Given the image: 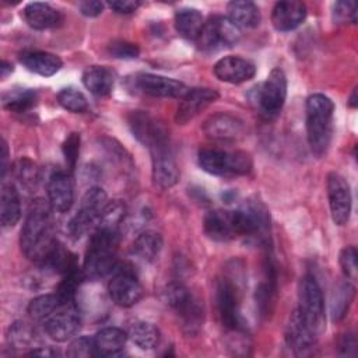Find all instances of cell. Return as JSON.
Segmentation results:
<instances>
[{"label":"cell","mask_w":358,"mask_h":358,"mask_svg":"<svg viewBox=\"0 0 358 358\" xmlns=\"http://www.w3.org/2000/svg\"><path fill=\"white\" fill-rule=\"evenodd\" d=\"M317 336L303 320L298 309H294L285 326V341L295 355H306L312 351Z\"/></svg>","instance_id":"obj_15"},{"label":"cell","mask_w":358,"mask_h":358,"mask_svg":"<svg viewBox=\"0 0 358 358\" xmlns=\"http://www.w3.org/2000/svg\"><path fill=\"white\" fill-rule=\"evenodd\" d=\"M38 94L32 88H13L3 94L1 102L7 110L22 113L36 105Z\"/></svg>","instance_id":"obj_34"},{"label":"cell","mask_w":358,"mask_h":358,"mask_svg":"<svg viewBox=\"0 0 358 358\" xmlns=\"http://www.w3.org/2000/svg\"><path fill=\"white\" fill-rule=\"evenodd\" d=\"M25 22L34 28V29H49L56 27L60 21V13L55 10L52 6L48 3H41V1H34L25 6L22 11Z\"/></svg>","instance_id":"obj_24"},{"label":"cell","mask_w":358,"mask_h":358,"mask_svg":"<svg viewBox=\"0 0 358 358\" xmlns=\"http://www.w3.org/2000/svg\"><path fill=\"white\" fill-rule=\"evenodd\" d=\"M228 20L239 29H250L260 24V10L253 1H231L227 6Z\"/></svg>","instance_id":"obj_26"},{"label":"cell","mask_w":358,"mask_h":358,"mask_svg":"<svg viewBox=\"0 0 358 358\" xmlns=\"http://www.w3.org/2000/svg\"><path fill=\"white\" fill-rule=\"evenodd\" d=\"M298 310L308 326L319 336L324 330V301L316 278L306 274L299 281Z\"/></svg>","instance_id":"obj_4"},{"label":"cell","mask_w":358,"mask_h":358,"mask_svg":"<svg viewBox=\"0 0 358 358\" xmlns=\"http://www.w3.org/2000/svg\"><path fill=\"white\" fill-rule=\"evenodd\" d=\"M20 62L25 66L27 70L43 77L56 74L63 66V62L57 55L42 50L24 52L20 56Z\"/></svg>","instance_id":"obj_23"},{"label":"cell","mask_w":358,"mask_h":358,"mask_svg":"<svg viewBox=\"0 0 358 358\" xmlns=\"http://www.w3.org/2000/svg\"><path fill=\"white\" fill-rule=\"evenodd\" d=\"M306 137L312 152L317 157L326 154L333 134V101L323 94H312L305 103Z\"/></svg>","instance_id":"obj_2"},{"label":"cell","mask_w":358,"mask_h":358,"mask_svg":"<svg viewBox=\"0 0 358 358\" xmlns=\"http://www.w3.org/2000/svg\"><path fill=\"white\" fill-rule=\"evenodd\" d=\"M96 355H117L126 345L127 334L119 327H103L94 337Z\"/></svg>","instance_id":"obj_29"},{"label":"cell","mask_w":358,"mask_h":358,"mask_svg":"<svg viewBox=\"0 0 358 358\" xmlns=\"http://www.w3.org/2000/svg\"><path fill=\"white\" fill-rule=\"evenodd\" d=\"M253 102L264 116H277L287 98V77L284 71L280 67L273 69L266 81L253 90Z\"/></svg>","instance_id":"obj_6"},{"label":"cell","mask_w":358,"mask_h":358,"mask_svg":"<svg viewBox=\"0 0 358 358\" xmlns=\"http://www.w3.org/2000/svg\"><path fill=\"white\" fill-rule=\"evenodd\" d=\"M57 102L62 108L73 113H83L88 109V102L84 94L76 88H63L57 94Z\"/></svg>","instance_id":"obj_40"},{"label":"cell","mask_w":358,"mask_h":358,"mask_svg":"<svg viewBox=\"0 0 358 358\" xmlns=\"http://www.w3.org/2000/svg\"><path fill=\"white\" fill-rule=\"evenodd\" d=\"M84 87L96 96L108 95L115 84V74L106 66H90L83 73Z\"/></svg>","instance_id":"obj_25"},{"label":"cell","mask_w":358,"mask_h":358,"mask_svg":"<svg viewBox=\"0 0 358 358\" xmlns=\"http://www.w3.org/2000/svg\"><path fill=\"white\" fill-rule=\"evenodd\" d=\"M220 94L211 88H192L180 98V103L175 113V122L185 124L194 119L200 112L218 99Z\"/></svg>","instance_id":"obj_16"},{"label":"cell","mask_w":358,"mask_h":358,"mask_svg":"<svg viewBox=\"0 0 358 358\" xmlns=\"http://www.w3.org/2000/svg\"><path fill=\"white\" fill-rule=\"evenodd\" d=\"M7 343L15 350L34 348L32 345L36 343V331L29 323L17 320L7 330Z\"/></svg>","instance_id":"obj_37"},{"label":"cell","mask_w":358,"mask_h":358,"mask_svg":"<svg viewBox=\"0 0 358 358\" xmlns=\"http://www.w3.org/2000/svg\"><path fill=\"white\" fill-rule=\"evenodd\" d=\"M134 85L141 92L157 98H182L190 90L178 80L150 73L138 74L134 78Z\"/></svg>","instance_id":"obj_14"},{"label":"cell","mask_w":358,"mask_h":358,"mask_svg":"<svg viewBox=\"0 0 358 358\" xmlns=\"http://www.w3.org/2000/svg\"><path fill=\"white\" fill-rule=\"evenodd\" d=\"M239 236H248L259 242L267 241L270 232V213L259 200H248L235 210Z\"/></svg>","instance_id":"obj_7"},{"label":"cell","mask_w":358,"mask_h":358,"mask_svg":"<svg viewBox=\"0 0 358 358\" xmlns=\"http://www.w3.org/2000/svg\"><path fill=\"white\" fill-rule=\"evenodd\" d=\"M21 218V201L17 187L13 183L1 186L0 197V221L4 228L14 227Z\"/></svg>","instance_id":"obj_27"},{"label":"cell","mask_w":358,"mask_h":358,"mask_svg":"<svg viewBox=\"0 0 358 358\" xmlns=\"http://www.w3.org/2000/svg\"><path fill=\"white\" fill-rule=\"evenodd\" d=\"M14 173H15V178L18 179V182L28 190L35 189L39 182V169L28 158H21L15 162Z\"/></svg>","instance_id":"obj_41"},{"label":"cell","mask_w":358,"mask_h":358,"mask_svg":"<svg viewBox=\"0 0 358 358\" xmlns=\"http://www.w3.org/2000/svg\"><path fill=\"white\" fill-rule=\"evenodd\" d=\"M126 217V206L122 200H110L105 204L96 228L119 231V225Z\"/></svg>","instance_id":"obj_39"},{"label":"cell","mask_w":358,"mask_h":358,"mask_svg":"<svg viewBox=\"0 0 358 358\" xmlns=\"http://www.w3.org/2000/svg\"><path fill=\"white\" fill-rule=\"evenodd\" d=\"M28 355H41V357H55L59 355V352L56 350H53L52 347H36L34 348L31 352H28Z\"/></svg>","instance_id":"obj_50"},{"label":"cell","mask_w":358,"mask_h":358,"mask_svg":"<svg viewBox=\"0 0 358 358\" xmlns=\"http://www.w3.org/2000/svg\"><path fill=\"white\" fill-rule=\"evenodd\" d=\"M214 74L218 80L229 84L249 81L256 74L255 64L239 56H227L214 64Z\"/></svg>","instance_id":"obj_20"},{"label":"cell","mask_w":358,"mask_h":358,"mask_svg":"<svg viewBox=\"0 0 358 358\" xmlns=\"http://www.w3.org/2000/svg\"><path fill=\"white\" fill-rule=\"evenodd\" d=\"M62 303L57 294H45L34 298L28 303L27 310L32 320L45 322Z\"/></svg>","instance_id":"obj_38"},{"label":"cell","mask_w":358,"mask_h":358,"mask_svg":"<svg viewBox=\"0 0 358 358\" xmlns=\"http://www.w3.org/2000/svg\"><path fill=\"white\" fill-rule=\"evenodd\" d=\"M182 320L183 330L187 334H196L203 326V309L199 301L193 296V294L175 309Z\"/></svg>","instance_id":"obj_35"},{"label":"cell","mask_w":358,"mask_h":358,"mask_svg":"<svg viewBox=\"0 0 358 358\" xmlns=\"http://www.w3.org/2000/svg\"><path fill=\"white\" fill-rule=\"evenodd\" d=\"M203 131L207 137L218 141L238 140L245 134V124L241 119L218 112L211 115L203 124Z\"/></svg>","instance_id":"obj_18"},{"label":"cell","mask_w":358,"mask_h":358,"mask_svg":"<svg viewBox=\"0 0 358 358\" xmlns=\"http://www.w3.org/2000/svg\"><path fill=\"white\" fill-rule=\"evenodd\" d=\"M127 337L141 350H152L159 343V330L150 322H134L127 331Z\"/></svg>","instance_id":"obj_36"},{"label":"cell","mask_w":358,"mask_h":358,"mask_svg":"<svg viewBox=\"0 0 358 358\" xmlns=\"http://www.w3.org/2000/svg\"><path fill=\"white\" fill-rule=\"evenodd\" d=\"M215 303L222 324L234 331H243L245 322L239 310V291L236 284L228 277H222L215 284Z\"/></svg>","instance_id":"obj_9"},{"label":"cell","mask_w":358,"mask_h":358,"mask_svg":"<svg viewBox=\"0 0 358 358\" xmlns=\"http://www.w3.org/2000/svg\"><path fill=\"white\" fill-rule=\"evenodd\" d=\"M204 22L206 21L197 8H180L175 14V28L178 34L187 41H197Z\"/></svg>","instance_id":"obj_30"},{"label":"cell","mask_w":358,"mask_h":358,"mask_svg":"<svg viewBox=\"0 0 358 358\" xmlns=\"http://www.w3.org/2000/svg\"><path fill=\"white\" fill-rule=\"evenodd\" d=\"M275 274L273 270V266L268 263L267 266V277L264 278V281H262L259 284V287L256 288V306L259 309L260 316H268L273 312L274 308V301H275Z\"/></svg>","instance_id":"obj_32"},{"label":"cell","mask_w":358,"mask_h":358,"mask_svg":"<svg viewBox=\"0 0 358 358\" xmlns=\"http://www.w3.org/2000/svg\"><path fill=\"white\" fill-rule=\"evenodd\" d=\"M354 296H355V287L350 282V280L340 282L334 288L330 299V315L334 322L341 320L348 313V309L354 301Z\"/></svg>","instance_id":"obj_31"},{"label":"cell","mask_w":358,"mask_h":358,"mask_svg":"<svg viewBox=\"0 0 358 358\" xmlns=\"http://www.w3.org/2000/svg\"><path fill=\"white\" fill-rule=\"evenodd\" d=\"M350 106L351 108H355L357 106V90L352 91L351 94V98H350Z\"/></svg>","instance_id":"obj_53"},{"label":"cell","mask_w":358,"mask_h":358,"mask_svg":"<svg viewBox=\"0 0 358 358\" xmlns=\"http://www.w3.org/2000/svg\"><path fill=\"white\" fill-rule=\"evenodd\" d=\"M306 18V6L302 1H278L273 7L271 22L277 31L287 32L299 27Z\"/></svg>","instance_id":"obj_22"},{"label":"cell","mask_w":358,"mask_h":358,"mask_svg":"<svg viewBox=\"0 0 358 358\" xmlns=\"http://www.w3.org/2000/svg\"><path fill=\"white\" fill-rule=\"evenodd\" d=\"M333 20L337 24H355L357 6L355 1H337L333 6Z\"/></svg>","instance_id":"obj_45"},{"label":"cell","mask_w":358,"mask_h":358,"mask_svg":"<svg viewBox=\"0 0 358 358\" xmlns=\"http://www.w3.org/2000/svg\"><path fill=\"white\" fill-rule=\"evenodd\" d=\"M109 8L117 14H131L140 7L137 0H112L108 3Z\"/></svg>","instance_id":"obj_47"},{"label":"cell","mask_w":358,"mask_h":358,"mask_svg":"<svg viewBox=\"0 0 358 358\" xmlns=\"http://www.w3.org/2000/svg\"><path fill=\"white\" fill-rule=\"evenodd\" d=\"M108 292L110 299L122 308H130L143 298V287L131 267L126 264H116L113 268V275L108 284Z\"/></svg>","instance_id":"obj_10"},{"label":"cell","mask_w":358,"mask_h":358,"mask_svg":"<svg viewBox=\"0 0 358 358\" xmlns=\"http://www.w3.org/2000/svg\"><path fill=\"white\" fill-rule=\"evenodd\" d=\"M340 267L347 280H357L358 263H357V249L354 246H347L340 252Z\"/></svg>","instance_id":"obj_44"},{"label":"cell","mask_w":358,"mask_h":358,"mask_svg":"<svg viewBox=\"0 0 358 358\" xmlns=\"http://www.w3.org/2000/svg\"><path fill=\"white\" fill-rule=\"evenodd\" d=\"M119 246V231L95 228L84 257L83 273L85 278L98 280L112 273L116 267V253Z\"/></svg>","instance_id":"obj_3"},{"label":"cell","mask_w":358,"mask_h":358,"mask_svg":"<svg viewBox=\"0 0 358 358\" xmlns=\"http://www.w3.org/2000/svg\"><path fill=\"white\" fill-rule=\"evenodd\" d=\"M148 150L151 152L154 185L162 190L171 189L179 179V169L168 138L152 144Z\"/></svg>","instance_id":"obj_11"},{"label":"cell","mask_w":358,"mask_h":358,"mask_svg":"<svg viewBox=\"0 0 358 358\" xmlns=\"http://www.w3.org/2000/svg\"><path fill=\"white\" fill-rule=\"evenodd\" d=\"M133 253L144 262H152L162 249V236L151 229L143 231L133 242Z\"/></svg>","instance_id":"obj_33"},{"label":"cell","mask_w":358,"mask_h":358,"mask_svg":"<svg viewBox=\"0 0 358 358\" xmlns=\"http://www.w3.org/2000/svg\"><path fill=\"white\" fill-rule=\"evenodd\" d=\"M48 197L50 207L57 213H66L74 201V186L69 172H53L48 180Z\"/></svg>","instance_id":"obj_21"},{"label":"cell","mask_w":358,"mask_h":358,"mask_svg":"<svg viewBox=\"0 0 358 358\" xmlns=\"http://www.w3.org/2000/svg\"><path fill=\"white\" fill-rule=\"evenodd\" d=\"M7 161H8V147L6 140H1V178L4 179L7 173Z\"/></svg>","instance_id":"obj_51"},{"label":"cell","mask_w":358,"mask_h":358,"mask_svg":"<svg viewBox=\"0 0 358 358\" xmlns=\"http://www.w3.org/2000/svg\"><path fill=\"white\" fill-rule=\"evenodd\" d=\"M108 203L106 193L101 187L88 189L80 200L77 213L69 222V232L71 238L80 239L92 228L98 227L101 213Z\"/></svg>","instance_id":"obj_5"},{"label":"cell","mask_w":358,"mask_h":358,"mask_svg":"<svg viewBox=\"0 0 358 358\" xmlns=\"http://www.w3.org/2000/svg\"><path fill=\"white\" fill-rule=\"evenodd\" d=\"M241 38V31L227 17L214 15L204 22L196 41L197 46L206 52H214L234 46Z\"/></svg>","instance_id":"obj_8"},{"label":"cell","mask_w":358,"mask_h":358,"mask_svg":"<svg viewBox=\"0 0 358 358\" xmlns=\"http://www.w3.org/2000/svg\"><path fill=\"white\" fill-rule=\"evenodd\" d=\"M206 235L217 242H227L239 236L235 211L214 210L204 217Z\"/></svg>","instance_id":"obj_19"},{"label":"cell","mask_w":358,"mask_h":358,"mask_svg":"<svg viewBox=\"0 0 358 358\" xmlns=\"http://www.w3.org/2000/svg\"><path fill=\"white\" fill-rule=\"evenodd\" d=\"M127 122L133 136L148 148L168 138L166 129L144 110H131L127 116Z\"/></svg>","instance_id":"obj_17"},{"label":"cell","mask_w":358,"mask_h":358,"mask_svg":"<svg viewBox=\"0 0 358 358\" xmlns=\"http://www.w3.org/2000/svg\"><path fill=\"white\" fill-rule=\"evenodd\" d=\"M103 3L98 0H85L78 4L81 14L85 17H98L103 11Z\"/></svg>","instance_id":"obj_48"},{"label":"cell","mask_w":358,"mask_h":358,"mask_svg":"<svg viewBox=\"0 0 358 358\" xmlns=\"http://www.w3.org/2000/svg\"><path fill=\"white\" fill-rule=\"evenodd\" d=\"M327 197L330 206V214L336 225H345L351 215V190L344 176L337 172H331L327 176Z\"/></svg>","instance_id":"obj_13"},{"label":"cell","mask_w":358,"mask_h":358,"mask_svg":"<svg viewBox=\"0 0 358 358\" xmlns=\"http://www.w3.org/2000/svg\"><path fill=\"white\" fill-rule=\"evenodd\" d=\"M108 52L116 59H136L140 55V49L136 43L127 41H113L108 45Z\"/></svg>","instance_id":"obj_46"},{"label":"cell","mask_w":358,"mask_h":358,"mask_svg":"<svg viewBox=\"0 0 358 358\" xmlns=\"http://www.w3.org/2000/svg\"><path fill=\"white\" fill-rule=\"evenodd\" d=\"M66 355L71 358H88V357L96 355L94 338L83 336L73 340L66 351Z\"/></svg>","instance_id":"obj_42"},{"label":"cell","mask_w":358,"mask_h":358,"mask_svg":"<svg viewBox=\"0 0 358 358\" xmlns=\"http://www.w3.org/2000/svg\"><path fill=\"white\" fill-rule=\"evenodd\" d=\"M52 207L43 199H35L21 228L20 246L24 256L38 264L48 257L57 243L52 224Z\"/></svg>","instance_id":"obj_1"},{"label":"cell","mask_w":358,"mask_h":358,"mask_svg":"<svg viewBox=\"0 0 358 358\" xmlns=\"http://www.w3.org/2000/svg\"><path fill=\"white\" fill-rule=\"evenodd\" d=\"M13 64L8 63L7 60H3L1 62V67H0V71H1V78H6L8 74L13 73Z\"/></svg>","instance_id":"obj_52"},{"label":"cell","mask_w":358,"mask_h":358,"mask_svg":"<svg viewBox=\"0 0 358 358\" xmlns=\"http://www.w3.org/2000/svg\"><path fill=\"white\" fill-rule=\"evenodd\" d=\"M62 151H63V157H64L69 172H73L80 154V134L70 133L62 145Z\"/></svg>","instance_id":"obj_43"},{"label":"cell","mask_w":358,"mask_h":358,"mask_svg":"<svg viewBox=\"0 0 358 358\" xmlns=\"http://www.w3.org/2000/svg\"><path fill=\"white\" fill-rule=\"evenodd\" d=\"M46 334L59 343L70 340L81 327V315L74 302L62 303L45 322Z\"/></svg>","instance_id":"obj_12"},{"label":"cell","mask_w":358,"mask_h":358,"mask_svg":"<svg viewBox=\"0 0 358 358\" xmlns=\"http://www.w3.org/2000/svg\"><path fill=\"white\" fill-rule=\"evenodd\" d=\"M199 165L203 171L217 176L231 175V152L218 148H203L199 151Z\"/></svg>","instance_id":"obj_28"},{"label":"cell","mask_w":358,"mask_h":358,"mask_svg":"<svg viewBox=\"0 0 358 358\" xmlns=\"http://www.w3.org/2000/svg\"><path fill=\"white\" fill-rule=\"evenodd\" d=\"M355 348H357V340L354 337V334H344L343 338L340 340V351L344 355H352L350 350H352V352L355 354Z\"/></svg>","instance_id":"obj_49"}]
</instances>
